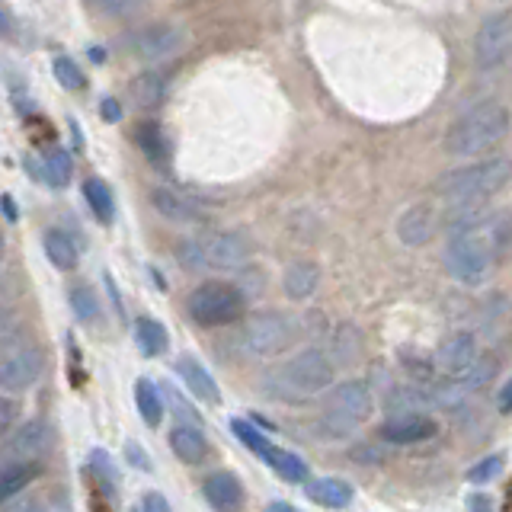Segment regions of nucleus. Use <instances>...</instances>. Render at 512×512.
Returning a JSON list of instances; mask_svg holds the SVG:
<instances>
[{"label": "nucleus", "instance_id": "46", "mask_svg": "<svg viewBox=\"0 0 512 512\" xmlns=\"http://www.w3.org/2000/svg\"><path fill=\"white\" fill-rule=\"evenodd\" d=\"M90 58L93 61H106V52H103V48H90Z\"/></svg>", "mask_w": 512, "mask_h": 512}, {"label": "nucleus", "instance_id": "35", "mask_svg": "<svg viewBox=\"0 0 512 512\" xmlns=\"http://www.w3.org/2000/svg\"><path fill=\"white\" fill-rule=\"evenodd\" d=\"M90 468H93L96 480H100V487H103L106 493L116 490V471H112V461H109L106 452H93V455H90Z\"/></svg>", "mask_w": 512, "mask_h": 512}, {"label": "nucleus", "instance_id": "28", "mask_svg": "<svg viewBox=\"0 0 512 512\" xmlns=\"http://www.w3.org/2000/svg\"><path fill=\"white\" fill-rule=\"evenodd\" d=\"M135 144L144 151V157H151V160H157V164H164L167 160V138H164V132H160V125H154V122H141L138 128H135Z\"/></svg>", "mask_w": 512, "mask_h": 512}, {"label": "nucleus", "instance_id": "23", "mask_svg": "<svg viewBox=\"0 0 512 512\" xmlns=\"http://www.w3.org/2000/svg\"><path fill=\"white\" fill-rule=\"evenodd\" d=\"M135 343H138V349H141L148 359L164 356L167 346H170L167 327L160 324V320H154V317H138V320H135Z\"/></svg>", "mask_w": 512, "mask_h": 512}, {"label": "nucleus", "instance_id": "24", "mask_svg": "<svg viewBox=\"0 0 512 512\" xmlns=\"http://www.w3.org/2000/svg\"><path fill=\"white\" fill-rule=\"evenodd\" d=\"M135 404H138L144 426H151V429L160 426V420H164V397H160L154 381H148V378L135 381Z\"/></svg>", "mask_w": 512, "mask_h": 512}, {"label": "nucleus", "instance_id": "37", "mask_svg": "<svg viewBox=\"0 0 512 512\" xmlns=\"http://www.w3.org/2000/svg\"><path fill=\"white\" fill-rule=\"evenodd\" d=\"M464 506H468V512H496V506L487 493H471L468 500H464Z\"/></svg>", "mask_w": 512, "mask_h": 512}, {"label": "nucleus", "instance_id": "19", "mask_svg": "<svg viewBox=\"0 0 512 512\" xmlns=\"http://www.w3.org/2000/svg\"><path fill=\"white\" fill-rule=\"evenodd\" d=\"M151 202H154V208L164 218H170V221H180V224H192V221H199L202 218V208L192 202L189 196H183V192H176V189H154L151 192Z\"/></svg>", "mask_w": 512, "mask_h": 512}, {"label": "nucleus", "instance_id": "22", "mask_svg": "<svg viewBox=\"0 0 512 512\" xmlns=\"http://www.w3.org/2000/svg\"><path fill=\"white\" fill-rule=\"evenodd\" d=\"M39 461H7L0 474V500H13L16 493L26 490L39 477Z\"/></svg>", "mask_w": 512, "mask_h": 512}, {"label": "nucleus", "instance_id": "15", "mask_svg": "<svg viewBox=\"0 0 512 512\" xmlns=\"http://www.w3.org/2000/svg\"><path fill=\"white\" fill-rule=\"evenodd\" d=\"M202 493H205L208 506L218 509V512H240L244 509V500H247L244 484H240V480L228 471L208 474L205 484H202Z\"/></svg>", "mask_w": 512, "mask_h": 512}, {"label": "nucleus", "instance_id": "1", "mask_svg": "<svg viewBox=\"0 0 512 512\" xmlns=\"http://www.w3.org/2000/svg\"><path fill=\"white\" fill-rule=\"evenodd\" d=\"M512 247V215L487 212V205L452 208L448 244L442 253L445 272L464 288L487 285L496 263Z\"/></svg>", "mask_w": 512, "mask_h": 512}, {"label": "nucleus", "instance_id": "36", "mask_svg": "<svg viewBox=\"0 0 512 512\" xmlns=\"http://www.w3.org/2000/svg\"><path fill=\"white\" fill-rule=\"evenodd\" d=\"M138 509H141V512H173L170 503H167V496H164V493H157V490L144 493V500H141Z\"/></svg>", "mask_w": 512, "mask_h": 512}, {"label": "nucleus", "instance_id": "45", "mask_svg": "<svg viewBox=\"0 0 512 512\" xmlns=\"http://www.w3.org/2000/svg\"><path fill=\"white\" fill-rule=\"evenodd\" d=\"M16 512H45V506H39V503H26V506H20Z\"/></svg>", "mask_w": 512, "mask_h": 512}, {"label": "nucleus", "instance_id": "2", "mask_svg": "<svg viewBox=\"0 0 512 512\" xmlns=\"http://www.w3.org/2000/svg\"><path fill=\"white\" fill-rule=\"evenodd\" d=\"M336 378V359L324 349H301L298 356L269 368L263 375V391L285 404H304V400L327 391Z\"/></svg>", "mask_w": 512, "mask_h": 512}, {"label": "nucleus", "instance_id": "8", "mask_svg": "<svg viewBox=\"0 0 512 512\" xmlns=\"http://www.w3.org/2000/svg\"><path fill=\"white\" fill-rule=\"evenodd\" d=\"M298 340V327L288 314L279 311H263V314H250L244 330H240V346H244L250 356H279L288 346Z\"/></svg>", "mask_w": 512, "mask_h": 512}, {"label": "nucleus", "instance_id": "30", "mask_svg": "<svg viewBox=\"0 0 512 512\" xmlns=\"http://www.w3.org/2000/svg\"><path fill=\"white\" fill-rule=\"evenodd\" d=\"M71 173H74V164H71V154L61 151V148H52L45 154V183L55 186V189H64L71 183Z\"/></svg>", "mask_w": 512, "mask_h": 512}, {"label": "nucleus", "instance_id": "18", "mask_svg": "<svg viewBox=\"0 0 512 512\" xmlns=\"http://www.w3.org/2000/svg\"><path fill=\"white\" fill-rule=\"evenodd\" d=\"M304 496L324 509H346L352 503V487L340 477H314L304 484Z\"/></svg>", "mask_w": 512, "mask_h": 512}, {"label": "nucleus", "instance_id": "11", "mask_svg": "<svg viewBox=\"0 0 512 512\" xmlns=\"http://www.w3.org/2000/svg\"><path fill=\"white\" fill-rule=\"evenodd\" d=\"M432 365L448 381H471V375L480 365V346L474 340V333H452L448 340H442Z\"/></svg>", "mask_w": 512, "mask_h": 512}, {"label": "nucleus", "instance_id": "38", "mask_svg": "<svg viewBox=\"0 0 512 512\" xmlns=\"http://www.w3.org/2000/svg\"><path fill=\"white\" fill-rule=\"evenodd\" d=\"M96 7L106 10V13H125V10H132V0H93Z\"/></svg>", "mask_w": 512, "mask_h": 512}, {"label": "nucleus", "instance_id": "6", "mask_svg": "<svg viewBox=\"0 0 512 512\" xmlns=\"http://www.w3.org/2000/svg\"><path fill=\"white\" fill-rule=\"evenodd\" d=\"M176 253H180V260L192 269H199V266L237 269L250 260V244L231 231H205L199 237L183 240V244L176 247Z\"/></svg>", "mask_w": 512, "mask_h": 512}, {"label": "nucleus", "instance_id": "10", "mask_svg": "<svg viewBox=\"0 0 512 512\" xmlns=\"http://www.w3.org/2000/svg\"><path fill=\"white\" fill-rule=\"evenodd\" d=\"M42 349L29 340H20V343H10L4 346V359H0V388L7 394H20L26 388L39 381L42 375Z\"/></svg>", "mask_w": 512, "mask_h": 512}, {"label": "nucleus", "instance_id": "25", "mask_svg": "<svg viewBox=\"0 0 512 512\" xmlns=\"http://www.w3.org/2000/svg\"><path fill=\"white\" fill-rule=\"evenodd\" d=\"M42 247H45V256L52 260L55 269L68 272V269L77 266V247H74V240L64 231H45Z\"/></svg>", "mask_w": 512, "mask_h": 512}, {"label": "nucleus", "instance_id": "41", "mask_svg": "<svg viewBox=\"0 0 512 512\" xmlns=\"http://www.w3.org/2000/svg\"><path fill=\"white\" fill-rule=\"evenodd\" d=\"M100 112H103V119H109V122H119V103L116 100H103V106H100Z\"/></svg>", "mask_w": 512, "mask_h": 512}, {"label": "nucleus", "instance_id": "13", "mask_svg": "<svg viewBox=\"0 0 512 512\" xmlns=\"http://www.w3.org/2000/svg\"><path fill=\"white\" fill-rule=\"evenodd\" d=\"M436 429H439L436 420H429L426 413L404 410L381 423V439L391 445H416V442H426L436 436Z\"/></svg>", "mask_w": 512, "mask_h": 512}, {"label": "nucleus", "instance_id": "3", "mask_svg": "<svg viewBox=\"0 0 512 512\" xmlns=\"http://www.w3.org/2000/svg\"><path fill=\"white\" fill-rule=\"evenodd\" d=\"M509 128H512L509 109L496 100H484L448 125L442 148L448 157H458V160L480 157V154L493 151L500 141H506Z\"/></svg>", "mask_w": 512, "mask_h": 512}, {"label": "nucleus", "instance_id": "39", "mask_svg": "<svg viewBox=\"0 0 512 512\" xmlns=\"http://www.w3.org/2000/svg\"><path fill=\"white\" fill-rule=\"evenodd\" d=\"M496 407H500V413H512V378L503 384V391H500V400H496Z\"/></svg>", "mask_w": 512, "mask_h": 512}, {"label": "nucleus", "instance_id": "9", "mask_svg": "<svg viewBox=\"0 0 512 512\" xmlns=\"http://www.w3.org/2000/svg\"><path fill=\"white\" fill-rule=\"evenodd\" d=\"M509 58H512V13H490L474 36V68L480 74H493Z\"/></svg>", "mask_w": 512, "mask_h": 512}, {"label": "nucleus", "instance_id": "43", "mask_svg": "<svg viewBox=\"0 0 512 512\" xmlns=\"http://www.w3.org/2000/svg\"><path fill=\"white\" fill-rule=\"evenodd\" d=\"M263 512H298V509H295L292 503H282V500H276V503H269Z\"/></svg>", "mask_w": 512, "mask_h": 512}, {"label": "nucleus", "instance_id": "26", "mask_svg": "<svg viewBox=\"0 0 512 512\" xmlns=\"http://www.w3.org/2000/svg\"><path fill=\"white\" fill-rule=\"evenodd\" d=\"M84 199L90 205V212L96 215V221L112 224V218H116V199H112V189L103 180L90 176V180L84 183Z\"/></svg>", "mask_w": 512, "mask_h": 512}, {"label": "nucleus", "instance_id": "33", "mask_svg": "<svg viewBox=\"0 0 512 512\" xmlns=\"http://www.w3.org/2000/svg\"><path fill=\"white\" fill-rule=\"evenodd\" d=\"M55 77H58V84L64 87V90H80L87 84L84 80V71L77 68V61H71L68 55H58L55 58Z\"/></svg>", "mask_w": 512, "mask_h": 512}, {"label": "nucleus", "instance_id": "34", "mask_svg": "<svg viewBox=\"0 0 512 512\" xmlns=\"http://www.w3.org/2000/svg\"><path fill=\"white\" fill-rule=\"evenodd\" d=\"M503 464L506 458L503 455H487V458H480L474 468L468 471V480L471 484H490V480H496L503 474Z\"/></svg>", "mask_w": 512, "mask_h": 512}, {"label": "nucleus", "instance_id": "42", "mask_svg": "<svg viewBox=\"0 0 512 512\" xmlns=\"http://www.w3.org/2000/svg\"><path fill=\"white\" fill-rule=\"evenodd\" d=\"M128 455H132V458L138 461V468H141V471H148V461H144V452H141V448H138L135 442H128Z\"/></svg>", "mask_w": 512, "mask_h": 512}, {"label": "nucleus", "instance_id": "27", "mask_svg": "<svg viewBox=\"0 0 512 512\" xmlns=\"http://www.w3.org/2000/svg\"><path fill=\"white\" fill-rule=\"evenodd\" d=\"M269 468L276 471L288 484H308V461L298 458L295 452H285V448L276 445V452L269 455Z\"/></svg>", "mask_w": 512, "mask_h": 512}, {"label": "nucleus", "instance_id": "21", "mask_svg": "<svg viewBox=\"0 0 512 512\" xmlns=\"http://www.w3.org/2000/svg\"><path fill=\"white\" fill-rule=\"evenodd\" d=\"M170 448H173V455L180 458L183 464H202L205 455H208V439H205L202 429L189 426V423H180L170 432Z\"/></svg>", "mask_w": 512, "mask_h": 512}, {"label": "nucleus", "instance_id": "14", "mask_svg": "<svg viewBox=\"0 0 512 512\" xmlns=\"http://www.w3.org/2000/svg\"><path fill=\"white\" fill-rule=\"evenodd\" d=\"M52 432L42 420H26L20 429L7 439V461H39L45 455Z\"/></svg>", "mask_w": 512, "mask_h": 512}, {"label": "nucleus", "instance_id": "5", "mask_svg": "<svg viewBox=\"0 0 512 512\" xmlns=\"http://www.w3.org/2000/svg\"><path fill=\"white\" fill-rule=\"evenodd\" d=\"M372 407V391L365 381H343L324 400L317 426L327 439H346L372 416Z\"/></svg>", "mask_w": 512, "mask_h": 512}, {"label": "nucleus", "instance_id": "12", "mask_svg": "<svg viewBox=\"0 0 512 512\" xmlns=\"http://www.w3.org/2000/svg\"><path fill=\"white\" fill-rule=\"evenodd\" d=\"M138 52L141 58H148L154 64L160 61H170L183 52V45H186V32L180 26H173V23H157V26H148V29H141L138 32Z\"/></svg>", "mask_w": 512, "mask_h": 512}, {"label": "nucleus", "instance_id": "20", "mask_svg": "<svg viewBox=\"0 0 512 512\" xmlns=\"http://www.w3.org/2000/svg\"><path fill=\"white\" fill-rule=\"evenodd\" d=\"M317 282H320V269H317V263H311V260H295V263H288L285 276H282V288H285V295L292 298V301L311 298V295L317 292Z\"/></svg>", "mask_w": 512, "mask_h": 512}, {"label": "nucleus", "instance_id": "29", "mask_svg": "<svg viewBox=\"0 0 512 512\" xmlns=\"http://www.w3.org/2000/svg\"><path fill=\"white\" fill-rule=\"evenodd\" d=\"M231 432H234V436H237L240 442H244V448H247V452H253L256 458L269 461V455L276 452V445H272L260 429L250 426V423H244V420H231Z\"/></svg>", "mask_w": 512, "mask_h": 512}, {"label": "nucleus", "instance_id": "4", "mask_svg": "<svg viewBox=\"0 0 512 512\" xmlns=\"http://www.w3.org/2000/svg\"><path fill=\"white\" fill-rule=\"evenodd\" d=\"M509 180H512V157L490 154L484 160H474V164L442 173L436 192L448 202V208H471V205H484L490 196L503 192Z\"/></svg>", "mask_w": 512, "mask_h": 512}, {"label": "nucleus", "instance_id": "32", "mask_svg": "<svg viewBox=\"0 0 512 512\" xmlns=\"http://www.w3.org/2000/svg\"><path fill=\"white\" fill-rule=\"evenodd\" d=\"M68 301H71V308H74L80 324H90V320H96V314H100V301H96V295L87 285H74L68 292Z\"/></svg>", "mask_w": 512, "mask_h": 512}, {"label": "nucleus", "instance_id": "17", "mask_svg": "<svg viewBox=\"0 0 512 512\" xmlns=\"http://www.w3.org/2000/svg\"><path fill=\"white\" fill-rule=\"evenodd\" d=\"M176 372H180L186 391L196 400H202V404H218V400H221L218 381L212 378V372H208L202 362H196L192 356H183L180 362H176Z\"/></svg>", "mask_w": 512, "mask_h": 512}, {"label": "nucleus", "instance_id": "40", "mask_svg": "<svg viewBox=\"0 0 512 512\" xmlns=\"http://www.w3.org/2000/svg\"><path fill=\"white\" fill-rule=\"evenodd\" d=\"M10 423H13V400H10V394L4 397V404H0V429H10Z\"/></svg>", "mask_w": 512, "mask_h": 512}, {"label": "nucleus", "instance_id": "44", "mask_svg": "<svg viewBox=\"0 0 512 512\" xmlns=\"http://www.w3.org/2000/svg\"><path fill=\"white\" fill-rule=\"evenodd\" d=\"M4 212H7V221H16V205H13V196H4Z\"/></svg>", "mask_w": 512, "mask_h": 512}, {"label": "nucleus", "instance_id": "31", "mask_svg": "<svg viewBox=\"0 0 512 512\" xmlns=\"http://www.w3.org/2000/svg\"><path fill=\"white\" fill-rule=\"evenodd\" d=\"M164 77L160 74H141V77H135V84H132V100L141 106V109H151V106H157L160 100H164Z\"/></svg>", "mask_w": 512, "mask_h": 512}, {"label": "nucleus", "instance_id": "7", "mask_svg": "<svg viewBox=\"0 0 512 512\" xmlns=\"http://www.w3.org/2000/svg\"><path fill=\"white\" fill-rule=\"evenodd\" d=\"M186 308L196 324L224 327L244 317V295L231 282H202L199 288H192Z\"/></svg>", "mask_w": 512, "mask_h": 512}, {"label": "nucleus", "instance_id": "16", "mask_svg": "<svg viewBox=\"0 0 512 512\" xmlns=\"http://www.w3.org/2000/svg\"><path fill=\"white\" fill-rule=\"evenodd\" d=\"M436 234V215L429 205H410L404 215L397 218V237L404 247H423Z\"/></svg>", "mask_w": 512, "mask_h": 512}]
</instances>
